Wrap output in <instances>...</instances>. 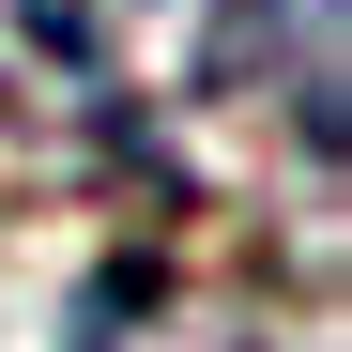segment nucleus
Listing matches in <instances>:
<instances>
[{
	"mask_svg": "<svg viewBox=\"0 0 352 352\" xmlns=\"http://www.w3.org/2000/svg\"><path fill=\"white\" fill-rule=\"evenodd\" d=\"M352 0H214V31H199V92H230V107H276L291 123V153L337 184V153H352V107H337V77H352Z\"/></svg>",
	"mask_w": 352,
	"mask_h": 352,
	"instance_id": "f257e3e1",
	"label": "nucleus"
}]
</instances>
